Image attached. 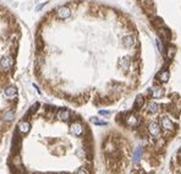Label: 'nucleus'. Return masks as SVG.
Masks as SVG:
<instances>
[{
	"label": "nucleus",
	"mask_w": 181,
	"mask_h": 174,
	"mask_svg": "<svg viewBox=\"0 0 181 174\" xmlns=\"http://www.w3.org/2000/svg\"><path fill=\"white\" fill-rule=\"evenodd\" d=\"M15 65V59L12 55H4L0 59V70L2 72H10Z\"/></svg>",
	"instance_id": "obj_1"
},
{
	"label": "nucleus",
	"mask_w": 181,
	"mask_h": 174,
	"mask_svg": "<svg viewBox=\"0 0 181 174\" xmlns=\"http://www.w3.org/2000/svg\"><path fill=\"white\" fill-rule=\"evenodd\" d=\"M148 129V134L150 135V138H153L154 140L160 139V125L157 121H150L147 126Z\"/></svg>",
	"instance_id": "obj_2"
},
{
	"label": "nucleus",
	"mask_w": 181,
	"mask_h": 174,
	"mask_svg": "<svg viewBox=\"0 0 181 174\" xmlns=\"http://www.w3.org/2000/svg\"><path fill=\"white\" fill-rule=\"evenodd\" d=\"M159 125L162 126L163 130L169 131V133L175 130V124H174V123L171 121V119H170L169 117H167V115L160 117V119H159Z\"/></svg>",
	"instance_id": "obj_3"
},
{
	"label": "nucleus",
	"mask_w": 181,
	"mask_h": 174,
	"mask_svg": "<svg viewBox=\"0 0 181 174\" xmlns=\"http://www.w3.org/2000/svg\"><path fill=\"white\" fill-rule=\"evenodd\" d=\"M56 17L59 20H68L70 16H71V9L66 5H63V6H59L56 9Z\"/></svg>",
	"instance_id": "obj_4"
},
{
	"label": "nucleus",
	"mask_w": 181,
	"mask_h": 174,
	"mask_svg": "<svg viewBox=\"0 0 181 174\" xmlns=\"http://www.w3.org/2000/svg\"><path fill=\"white\" fill-rule=\"evenodd\" d=\"M70 133L72 134L73 136L80 138V136L83 135V133H84V128H83V125H82L80 121H73L72 124L70 125Z\"/></svg>",
	"instance_id": "obj_5"
},
{
	"label": "nucleus",
	"mask_w": 181,
	"mask_h": 174,
	"mask_svg": "<svg viewBox=\"0 0 181 174\" xmlns=\"http://www.w3.org/2000/svg\"><path fill=\"white\" fill-rule=\"evenodd\" d=\"M124 121H125V124L129 126V128H136L138 124H140V119L137 118V115L136 114H127L126 117H125V119H124Z\"/></svg>",
	"instance_id": "obj_6"
},
{
	"label": "nucleus",
	"mask_w": 181,
	"mask_h": 174,
	"mask_svg": "<svg viewBox=\"0 0 181 174\" xmlns=\"http://www.w3.org/2000/svg\"><path fill=\"white\" fill-rule=\"evenodd\" d=\"M131 63H132V60H131V58L130 57H122L120 60H119V68L122 70L124 72H127L129 69H130V66H131Z\"/></svg>",
	"instance_id": "obj_7"
},
{
	"label": "nucleus",
	"mask_w": 181,
	"mask_h": 174,
	"mask_svg": "<svg viewBox=\"0 0 181 174\" xmlns=\"http://www.w3.org/2000/svg\"><path fill=\"white\" fill-rule=\"evenodd\" d=\"M17 130H19V133H20L21 135H26V134H28L30 130H31V124H30V121H27V120H22V121H20L19 125H17Z\"/></svg>",
	"instance_id": "obj_8"
},
{
	"label": "nucleus",
	"mask_w": 181,
	"mask_h": 174,
	"mask_svg": "<svg viewBox=\"0 0 181 174\" xmlns=\"http://www.w3.org/2000/svg\"><path fill=\"white\" fill-rule=\"evenodd\" d=\"M136 44V37L134 35H127L122 37V45L125 48H132Z\"/></svg>",
	"instance_id": "obj_9"
},
{
	"label": "nucleus",
	"mask_w": 181,
	"mask_h": 174,
	"mask_svg": "<svg viewBox=\"0 0 181 174\" xmlns=\"http://www.w3.org/2000/svg\"><path fill=\"white\" fill-rule=\"evenodd\" d=\"M164 95V88L162 86H154L150 88V96L154 100H158V98H162Z\"/></svg>",
	"instance_id": "obj_10"
},
{
	"label": "nucleus",
	"mask_w": 181,
	"mask_h": 174,
	"mask_svg": "<svg viewBox=\"0 0 181 174\" xmlns=\"http://www.w3.org/2000/svg\"><path fill=\"white\" fill-rule=\"evenodd\" d=\"M169 79H170V71L168 69L162 70V71L158 74V76H157V80H158L160 83H167V82L169 81Z\"/></svg>",
	"instance_id": "obj_11"
},
{
	"label": "nucleus",
	"mask_w": 181,
	"mask_h": 174,
	"mask_svg": "<svg viewBox=\"0 0 181 174\" xmlns=\"http://www.w3.org/2000/svg\"><path fill=\"white\" fill-rule=\"evenodd\" d=\"M56 118L59 120H61V121H68L71 118V112L69 109H60L58 112V114H56Z\"/></svg>",
	"instance_id": "obj_12"
},
{
	"label": "nucleus",
	"mask_w": 181,
	"mask_h": 174,
	"mask_svg": "<svg viewBox=\"0 0 181 174\" xmlns=\"http://www.w3.org/2000/svg\"><path fill=\"white\" fill-rule=\"evenodd\" d=\"M158 33H159V38L162 39V40H164V42H167V40H169L170 39V31L168 30V28H163V27H159L158 28Z\"/></svg>",
	"instance_id": "obj_13"
},
{
	"label": "nucleus",
	"mask_w": 181,
	"mask_h": 174,
	"mask_svg": "<svg viewBox=\"0 0 181 174\" xmlns=\"http://www.w3.org/2000/svg\"><path fill=\"white\" fill-rule=\"evenodd\" d=\"M4 93H5V96H6L7 98H12V97H15V96L17 95V88H16L15 86H12V85L6 86L5 90H4Z\"/></svg>",
	"instance_id": "obj_14"
},
{
	"label": "nucleus",
	"mask_w": 181,
	"mask_h": 174,
	"mask_svg": "<svg viewBox=\"0 0 181 174\" xmlns=\"http://www.w3.org/2000/svg\"><path fill=\"white\" fill-rule=\"evenodd\" d=\"M142 155H143V148L142 147H137L134 153H132V162L134 163H138L142 158Z\"/></svg>",
	"instance_id": "obj_15"
},
{
	"label": "nucleus",
	"mask_w": 181,
	"mask_h": 174,
	"mask_svg": "<svg viewBox=\"0 0 181 174\" xmlns=\"http://www.w3.org/2000/svg\"><path fill=\"white\" fill-rule=\"evenodd\" d=\"M160 110V105L158 104V103H155V102H150L149 104L147 105V112L149 113V114H157L158 112Z\"/></svg>",
	"instance_id": "obj_16"
},
{
	"label": "nucleus",
	"mask_w": 181,
	"mask_h": 174,
	"mask_svg": "<svg viewBox=\"0 0 181 174\" xmlns=\"http://www.w3.org/2000/svg\"><path fill=\"white\" fill-rule=\"evenodd\" d=\"M1 118H2L4 121H11V120L15 119V112L12 109H7V110H5L2 113V117Z\"/></svg>",
	"instance_id": "obj_17"
},
{
	"label": "nucleus",
	"mask_w": 181,
	"mask_h": 174,
	"mask_svg": "<svg viewBox=\"0 0 181 174\" xmlns=\"http://www.w3.org/2000/svg\"><path fill=\"white\" fill-rule=\"evenodd\" d=\"M146 103V100H145V96H142V95H138L137 97H136V100H135V108H137V109H141Z\"/></svg>",
	"instance_id": "obj_18"
},
{
	"label": "nucleus",
	"mask_w": 181,
	"mask_h": 174,
	"mask_svg": "<svg viewBox=\"0 0 181 174\" xmlns=\"http://www.w3.org/2000/svg\"><path fill=\"white\" fill-rule=\"evenodd\" d=\"M165 53H167V57H168V59H170V60H171V59L175 57V54H176V48H175L174 45H169V47L167 48Z\"/></svg>",
	"instance_id": "obj_19"
},
{
	"label": "nucleus",
	"mask_w": 181,
	"mask_h": 174,
	"mask_svg": "<svg viewBox=\"0 0 181 174\" xmlns=\"http://www.w3.org/2000/svg\"><path fill=\"white\" fill-rule=\"evenodd\" d=\"M155 43H157L158 48H159V50H160L162 53H165L167 48H165V45H164V40H162L160 38H157V39H155Z\"/></svg>",
	"instance_id": "obj_20"
},
{
	"label": "nucleus",
	"mask_w": 181,
	"mask_h": 174,
	"mask_svg": "<svg viewBox=\"0 0 181 174\" xmlns=\"http://www.w3.org/2000/svg\"><path fill=\"white\" fill-rule=\"evenodd\" d=\"M91 121H92L93 124H96V125H107V124H108L107 121H103V120H101V119H98V118H91Z\"/></svg>",
	"instance_id": "obj_21"
},
{
	"label": "nucleus",
	"mask_w": 181,
	"mask_h": 174,
	"mask_svg": "<svg viewBox=\"0 0 181 174\" xmlns=\"http://www.w3.org/2000/svg\"><path fill=\"white\" fill-rule=\"evenodd\" d=\"M76 174H89L86 169H83V168H80L77 172H76Z\"/></svg>",
	"instance_id": "obj_22"
},
{
	"label": "nucleus",
	"mask_w": 181,
	"mask_h": 174,
	"mask_svg": "<svg viewBox=\"0 0 181 174\" xmlns=\"http://www.w3.org/2000/svg\"><path fill=\"white\" fill-rule=\"evenodd\" d=\"M110 114V112L108 110H99V115H109Z\"/></svg>",
	"instance_id": "obj_23"
},
{
	"label": "nucleus",
	"mask_w": 181,
	"mask_h": 174,
	"mask_svg": "<svg viewBox=\"0 0 181 174\" xmlns=\"http://www.w3.org/2000/svg\"><path fill=\"white\" fill-rule=\"evenodd\" d=\"M45 4H47V1H45V2H43L42 5H39V6H37V11H39V10H42V7H43V6L45 5Z\"/></svg>",
	"instance_id": "obj_24"
},
{
	"label": "nucleus",
	"mask_w": 181,
	"mask_h": 174,
	"mask_svg": "<svg viewBox=\"0 0 181 174\" xmlns=\"http://www.w3.org/2000/svg\"><path fill=\"white\" fill-rule=\"evenodd\" d=\"M59 174H66V173H59Z\"/></svg>",
	"instance_id": "obj_25"
},
{
	"label": "nucleus",
	"mask_w": 181,
	"mask_h": 174,
	"mask_svg": "<svg viewBox=\"0 0 181 174\" xmlns=\"http://www.w3.org/2000/svg\"><path fill=\"white\" fill-rule=\"evenodd\" d=\"M180 152H181V150H180Z\"/></svg>",
	"instance_id": "obj_26"
},
{
	"label": "nucleus",
	"mask_w": 181,
	"mask_h": 174,
	"mask_svg": "<svg viewBox=\"0 0 181 174\" xmlns=\"http://www.w3.org/2000/svg\"><path fill=\"white\" fill-rule=\"evenodd\" d=\"M36 174H38V173H36Z\"/></svg>",
	"instance_id": "obj_27"
}]
</instances>
